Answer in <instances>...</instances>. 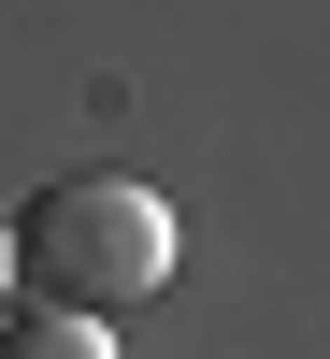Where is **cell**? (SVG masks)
<instances>
[{"label":"cell","mask_w":330,"mask_h":359,"mask_svg":"<svg viewBox=\"0 0 330 359\" xmlns=\"http://www.w3.org/2000/svg\"><path fill=\"white\" fill-rule=\"evenodd\" d=\"M0 359H115V331H101V316H57V302H29L15 331H0Z\"/></svg>","instance_id":"cell-2"},{"label":"cell","mask_w":330,"mask_h":359,"mask_svg":"<svg viewBox=\"0 0 330 359\" xmlns=\"http://www.w3.org/2000/svg\"><path fill=\"white\" fill-rule=\"evenodd\" d=\"M0 302H15V230H0Z\"/></svg>","instance_id":"cell-3"},{"label":"cell","mask_w":330,"mask_h":359,"mask_svg":"<svg viewBox=\"0 0 330 359\" xmlns=\"http://www.w3.org/2000/svg\"><path fill=\"white\" fill-rule=\"evenodd\" d=\"M15 273H29V302L101 316V331H115L130 302H158V287H172V201L144 187V172H72V187L29 201Z\"/></svg>","instance_id":"cell-1"}]
</instances>
